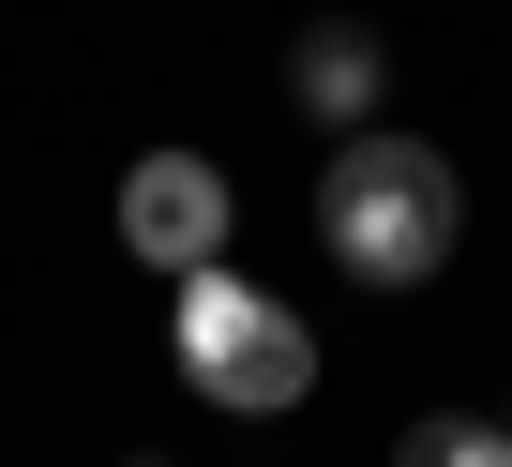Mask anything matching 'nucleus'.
Wrapping results in <instances>:
<instances>
[{"label":"nucleus","instance_id":"1","mask_svg":"<svg viewBox=\"0 0 512 467\" xmlns=\"http://www.w3.org/2000/svg\"><path fill=\"white\" fill-rule=\"evenodd\" d=\"M452 226H467V181L422 151V136H332V166H317V242H332V272H362V287H422L437 257H452Z\"/></svg>","mask_w":512,"mask_h":467},{"label":"nucleus","instance_id":"2","mask_svg":"<svg viewBox=\"0 0 512 467\" xmlns=\"http://www.w3.org/2000/svg\"><path fill=\"white\" fill-rule=\"evenodd\" d=\"M166 347H181V377H196L211 407H241V422L317 392V332H302L272 287H241L226 257H211V272H181V317H166Z\"/></svg>","mask_w":512,"mask_h":467},{"label":"nucleus","instance_id":"5","mask_svg":"<svg viewBox=\"0 0 512 467\" xmlns=\"http://www.w3.org/2000/svg\"><path fill=\"white\" fill-rule=\"evenodd\" d=\"M392 467H512V422H482V407H422V422L392 437Z\"/></svg>","mask_w":512,"mask_h":467},{"label":"nucleus","instance_id":"4","mask_svg":"<svg viewBox=\"0 0 512 467\" xmlns=\"http://www.w3.org/2000/svg\"><path fill=\"white\" fill-rule=\"evenodd\" d=\"M287 91H302V121L362 136V121H377V91H392V46H377L362 16H317V31L287 46Z\"/></svg>","mask_w":512,"mask_h":467},{"label":"nucleus","instance_id":"3","mask_svg":"<svg viewBox=\"0 0 512 467\" xmlns=\"http://www.w3.org/2000/svg\"><path fill=\"white\" fill-rule=\"evenodd\" d=\"M121 242H136V272H211L226 257V166H196V151H136L121 166Z\"/></svg>","mask_w":512,"mask_h":467}]
</instances>
